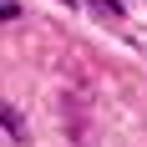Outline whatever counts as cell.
I'll list each match as a JSON object with an SVG mask.
<instances>
[{
	"label": "cell",
	"instance_id": "3",
	"mask_svg": "<svg viewBox=\"0 0 147 147\" xmlns=\"http://www.w3.org/2000/svg\"><path fill=\"white\" fill-rule=\"evenodd\" d=\"M15 15V0H0V20H10Z\"/></svg>",
	"mask_w": 147,
	"mask_h": 147
},
{
	"label": "cell",
	"instance_id": "1",
	"mask_svg": "<svg viewBox=\"0 0 147 147\" xmlns=\"http://www.w3.org/2000/svg\"><path fill=\"white\" fill-rule=\"evenodd\" d=\"M0 127H5V132H10L15 142H26V122H20V112H10L5 102H0Z\"/></svg>",
	"mask_w": 147,
	"mask_h": 147
},
{
	"label": "cell",
	"instance_id": "2",
	"mask_svg": "<svg viewBox=\"0 0 147 147\" xmlns=\"http://www.w3.org/2000/svg\"><path fill=\"white\" fill-rule=\"evenodd\" d=\"M96 10H102V15H112V20H117V15H122V5H117V0H96Z\"/></svg>",
	"mask_w": 147,
	"mask_h": 147
}]
</instances>
